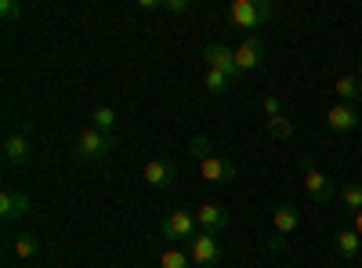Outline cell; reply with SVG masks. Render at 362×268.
I'll return each mask as SVG.
<instances>
[{"instance_id":"1","label":"cell","mask_w":362,"mask_h":268,"mask_svg":"<svg viewBox=\"0 0 362 268\" xmlns=\"http://www.w3.org/2000/svg\"><path fill=\"white\" fill-rule=\"evenodd\" d=\"M112 148H116V134H105V131H98V127L87 124V127L76 134L73 156L83 160V163H102V160L112 156Z\"/></svg>"},{"instance_id":"2","label":"cell","mask_w":362,"mask_h":268,"mask_svg":"<svg viewBox=\"0 0 362 268\" xmlns=\"http://www.w3.org/2000/svg\"><path fill=\"white\" fill-rule=\"evenodd\" d=\"M272 15H276L272 0H235V4L228 8V25L250 33V29H261Z\"/></svg>"},{"instance_id":"3","label":"cell","mask_w":362,"mask_h":268,"mask_svg":"<svg viewBox=\"0 0 362 268\" xmlns=\"http://www.w3.org/2000/svg\"><path fill=\"white\" fill-rule=\"evenodd\" d=\"M225 257L221 243H218V235H210V232H196V240H189V261L196 268H218Z\"/></svg>"},{"instance_id":"4","label":"cell","mask_w":362,"mask_h":268,"mask_svg":"<svg viewBox=\"0 0 362 268\" xmlns=\"http://www.w3.org/2000/svg\"><path fill=\"white\" fill-rule=\"evenodd\" d=\"M300 174H305V192H308L312 203H329V199L337 196V189L329 185V177H326L308 156H300Z\"/></svg>"},{"instance_id":"5","label":"cell","mask_w":362,"mask_h":268,"mask_svg":"<svg viewBox=\"0 0 362 268\" xmlns=\"http://www.w3.org/2000/svg\"><path fill=\"white\" fill-rule=\"evenodd\" d=\"M196 214L189 211H170L163 221H160V232L167 243H181V240H196Z\"/></svg>"},{"instance_id":"6","label":"cell","mask_w":362,"mask_h":268,"mask_svg":"<svg viewBox=\"0 0 362 268\" xmlns=\"http://www.w3.org/2000/svg\"><path fill=\"white\" fill-rule=\"evenodd\" d=\"M203 62H206V69L225 73L232 83L243 76V73H239V66H235V51H232L228 44H206V47H203Z\"/></svg>"},{"instance_id":"7","label":"cell","mask_w":362,"mask_h":268,"mask_svg":"<svg viewBox=\"0 0 362 268\" xmlns=\"http://www.w3.org/2000/svg\"><path fill=\"white\" fill-rule=\"evenodd\" d=\"M272 225H276V240H272V250H283V247H286V235L297 232V225H300L297 203H279L276 214H272Z\"/></svg>"},{"instance_id":"8","label":"cell","mask_w":362,"mask_h":268,"mask_svg":"<svg viewBox=\"0 0 362 268\" xmlns=\"http://www.w3.org/2000/svg\"><path fill=\"white\" fill-rule=\"evenodd\" d=\"M199 177L203 182H210V185H228V182H235L239 177V167L228 160V156H210V160H203L199 163Z\"/></svg>"},{"instance_id":"9","label":"cell","mask_w":362,"mask_h":268,"mask_svg":"<svg viewBox=\"0 0 362 268\" xmlns=\"http://www.w3.org/2000/svg\"><path fill=\"white\" fill-rule=\"evenodd\" d=\"M141 177H145L153 189H174V182H177V163L156 156V160H148V163L141 167Z\"/></svg>"},{"instance_id":"10","label":"cell","mask_w":362,"mask_h":268,"mask_svg":"<svg viewBox=\"0 0 362 268\" xmlns=\"http://www.w3.org/2000/svg\"><path fill=\"white\" fill-rule=\"evenodd\" d=\"M29 211H33V203H29L25 192H18V189H4V192H0V221H4V225L22 221Z\"/></svg>"},{"instance_id":"11","label":"cell","mask_w":362,"mask_h":268,"mask_svg":"<svg viewBox=\"0 0 362 268\" xmlns=\"http://www.w3.org/2000/svg\"><path fill=\"white\" fill-rule=\"evenodd\" d=\"M196 221H199V228H203V232L218 235V232H225V228H228L232 214L225 211L221 203H199V206H196Z\"/></svg>"},{"instance_id":"12","label":"cell","mask_w":362,"mask_h":268,"mask_svg":"<svg viewBox=\"0 0 362 268\" xmlns=\"http://www.w3.org/2000/svg\"><path fill=\"white\" fill-rule=\"evenodd\" d=\"M261 62H264V40H261V37H247L243 44L235 47V66H239V73H254Z\"/></svg>"},{"instance_id":"13","label":"cell","mask_w":362,"mask_h":268,"mask_svg":"<svg viewBox=\"0 0 362 268\" xmlns=\"http://www.w3.org/2000/svg\"><path fill=\"white\" fill-rule=\"evenodd\" d=\"M358 120H362L358 109H355V105H344V102H337L334 109L326 112V127L334 131V134H348V131H355Z\"/></svg>"},{"instance_id":"14","label":"cell","mask_w":362,"mask_h":268,"mask_svg":"<svg viewBox=\"0 0 362 268\" xmlns=\"http://www.w3.org/2000/svg\"><path fill=\"white\" fill-rule=\"evenodd\" d=\"M29 153H33V145H29V138H25L22 131H11V134H4V160H8L11 167H22V163H29Z\"/></svg>"},{"instance_id":"15","label":"cell","mask_w":362,"mask_h":268,"mask_svg":"<svg viewBox=\"0 0 362 268\" xmlns=\"http://www.w3.org/2000/svg\"><path fill=\"white\" fill-rule=\"evenodd\" d=\"M362 235L355 232V228H341V232H334V250L344 257V261H355L358 257V250H362Z\"/></svg>"},{"instance_id":"16","label":"cell","mask_w":362,"mask_h":268,"mask_svg":"<svg viewBox=\"0 0 362 268\" xmlns=\"http://www.w3.org/2000/svg\"><path fill=\"white\" fill-rule=\"evenodd\" d=\"M11 250L18 261H33L40 254V235L37 232H18L15 240H11Z\"/></svg>"},{"instance_id":"17","label":"cell","mask_w":362,"mask_h":268,"mask_svg":"<svg viewBox=\"0 0 362 268\" xmlns=\"http://www.w3.org/2000/svg\"><path fill=\"white\" fill-rule=\"evenodd\" d=\"M334 91H337V98H341L344 105H355V102L362 98V80H358V76H337Z\"/></svg>"},{"instance_id":"18","label":"cell","mask_w":362,"mask_h":268,"mask_svg":"<svg viewBox=\"0 0 362 268\" xmlns=\"http://www.w3.org/2000/svg\"><path fill=\"white\" fill-rule=\"evenodd\" d=\"M87 116H90V127H98V131H105V134L116 131V109H112V105H95Z\"/></svg>"},{"instance_id":"19","label":"cell","mask_w":362,"mask_h":268,"mask_svg":"<svg viewBox=\"0 0 362 268\" xmlns=\"http://www.w3.org/2000/svg\"><path fill=\"white\" fill-rule=\"evenodd\" d=\"M189 156H192L196 163L210 160V156H214V141H210L206 134H192V138H189Z\"/></svg>"},{"instance_id":"20","label":"cell","mask_w":362,"mask_h":268,"mask_svg":"<svg viewBox=\"0 0 362 268\" xmlns=\"http://www.w3.org/2000/svg\"><path fill=\"white\" fill-rule=\"evenodd\" d=\"M203 87L210 95H225V91H232V80L225 76V73H218V69H206V76H203Z\"/></svg>"},{"instance_id":"21","label":"cell","mask_w":362,"mask_h":268,"mask_svg":"<svg viewBox=\"0 0 362 268\" xmlns=\"http://www.w3.org/2000/svg\"><path fill=\"white\" fill-rule=\"evenodd\" d=\"M341 203L348 206L351 214H358V211H362V182H348V185L341 189Z\"/></svg>"},{"instance_id":"22","label":"cell","mask_w":362,"mask_h":268,"mask_svg":"<svg viewBox=\"0 0 362 268\" xmlns=\"http://www.w3.org/2000/svg\"><path fill=\"white\" fill-rule=\"evenodd\" d=\"M264 127H268V134H272V138H283V141H286V138H293V120H290V116H272V120H268Z\"/></svg>"},{"instance_id":"23","label":"cell","mask_w":362,"mask_h":268,"mask_svg":"<svg viewBox=\"0 0 362 268\" xmlns=\"http://www.w3.org/2000/svg\"><path fill=\"white\" fill-rule=\"evenodd\" d=\"M160 268H192V261H189V254H181L177 247H167L163 257H160Z\"/></svg>"},{"instance_id":"24","label":"cell","mask_w":362,"mask_h":268,"mask_svg":"<svg viewBox=\"0 0 362 268\" xmlns=\"http://www.w3.org/2000/svg\"><path fill=\"white\" fill-rule=\"evenodd\" d=\"M0 15H4L8 22H15V18H22V8L15 4V0H0Z\"/></svg>"},{"instance_id":"25","label":"cell","mask_w":362,"mask_h":268,"mask_svg":"<svg viewBox=\"0 0 362 268\" xmlns=\"http://www.w3.org/2000/svg\"><path fill=\"white\" fill-rule=\"evenodd\" d=\"M163 11L167 15H185L189 11V0H163Z\"/></svg>"},{"instance_id":"26","label":"cell","mask_w":362,"mask_h":268,"mask_svg":"<svg viewBox=\"0 0 362 268\" xmlns=\"http://www.w3.org/2000/svg\"><path fill=\"white\" fill-rule=\"evenodd\" d=\"M264 112H268V120H272V116H283V102L276 95H268L264 98Z\"/></svg>"},{"instance_id":"27","label":"cell","mask_w":362,"mask_h":268,"mask_svg":"<svg viewBox=\"0 0 362 268\" xmlns=\"http://www.w3.org/2000/svg\"><path fill=\"white\" fill-rule=\"evenodd\" d=\"M351 228H355V232H358V235H362V211H358V214H355V225H351Z\"/></svg>"}]
</instances>
